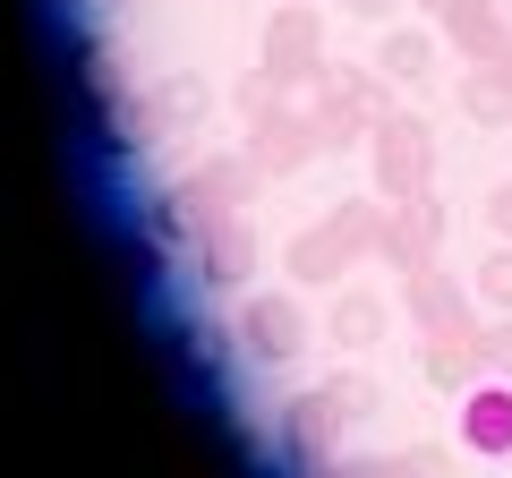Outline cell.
<instances>
[{
    "label": "cell",
    "mask_w": 512,
    "mask_h": 478,
    "mask_svg": "<svg viewBox=\"0 0 512 478\" xmlns=\"http://www.w3.org/2000/svg\"><path fill=\"white\" fill-rule=\"evenodd\" d=\"M376 69L393 77V86H427V77H436V35H410V26H384V43H376Z\"/></svg>",
    "instance_id": "obj_17"
},
{
    "label": "cell",
    "mask_w": 512,
    "mask_h": 478,
    "mask_svg": "<svg viewBox=\"0 0 512 478\" xmlns=\"http://www.w3.org/2000/svg\"><path fill=\"white\" fill-rule=\"evenodd\" d=\"M350 18H367V26H393V9H402V0H342Z\"/></svg>",
    "instance_id": "obj_21"
},
{
    "label": "cell",
    "mask_w": 512,
    "mask_h": 478,
    "mask_svg": "<svg viewBox=\"0 0 512 478\" xmlns=\"http://www.w3.org/2000/svg\"><path fill=\"white\" fill-rule=\"evenodd\" d=\"M325 333L342 350H376L384 333H393V299H384V291H342V299H333V316H325Z\"/></svg>",
    "instance_id": "obj_16"
},
{
    "label": "cell",
    "mask_w": 512,
    "mask_h": 478,
    "mask_svg": "<svg viewBox=\"0 0 512 478\" xmlns=\"http://www.w3.org/2000/svg\"><path fill=\"white\" fill-rule=\"evenodd\" d=\"M436 35L453 43L461 60H504L512 52V9H504V0H444Z\"/></svg>",
    "instance_id": "obj_10"
},
{
    "label": "cell",
    "mask_w": 512,
    "mask_h": 478,
    "mask_svg": "<svg viewBox=\"0 0 512 478\" xmlns=\"http://www.w3.org/2000/svg\"><path fill=\"white\" fill-rule=\"evenodd\" d=\"M231 103H239V120H265V111H274V103H291V86H274V77H265V69H248V77H239V86H231Z\"/></svg>",
    "instance_id": "obj_19"
},
{
    "label": "cell",
    "mask_w": 512,
    "mask_h": 478,
    "mask_svg": "<svg viewBox=\"0 0 512 478\" xmlns=\"http://www.w3.org/2000/svg\"><path fill=\"white\" fill-rule=\"evenodd\" d=\"M402 308H410L419 333H436V325H461L478 299H461V282L444 274V265H419V274H402Z\"/></svg>",
    "instance_id": "obj_14"
},
{
    "label": "cell",
    "mask_w": 512,
    "mask_h": 478,
    "mask_svg": "<svg viewBox=\"0 0 512 478\" xmlns=\"http://www.w3.org/2000/svg\"><path fill=\"white\" fill-rule=\"evenodd\" d=\"M427 9H444V0H427Z\"/></svg>",
    "instance_id": "obj_23"
},
{
    "label": "cell",
    "mask_w": 512,
    "mask_h": 478,
    "mask_svg": "<svg viewBox=\"0 0 512 478\" xmlns=\"http://www.w3.org/2000/svg\"><path fill=\"white\" fill-rule=\"evenodd\" d=\"M137 103H146V111H128V120H120V129H111V137H154V129H197V120H205V103H214V86H205L197 69H180V77H154V86L137 94Z\"/></svg>",
    "instance_id": "obj_9"
},
{
    "label": "cell",
    "mask_w": 512,
    "mask_h": 478,
    "mask_svg": "<svg viewBox=\"0 0 512 478\" xmlns=\"http://www.w3.org/2000/svg\"><path fill=\"white\" fill-rule=\"evenodd\" d=\"M461 120H470V129H504L512 120V52L461 69Z\"/></svg>",
    "instance_id": "obj_15"
},
{
    "label": "cell",
    "mask_w": 512,
    "mask_h": 478,
    "mask_svg": "<svg viewBox=\"0 0 512 478\" xmlns=\"http://www.w3.org/2000/svg\"><path fill=\"white\" fill-rule=\"evenodd\" d=\"M325 393H333V402L350 410V419H376V385H367L359 368H342V376H325Z\"/></svg>",
    "instance_id": "obj_20"
},
{
    "label": "cell",
    "mask_w": 512,
    "mask_h": 478,
    "mask_svg": "<svg viewBox=\"0 0 512 478\" xmlns=\"http://www.w3.org/2000/svg\"><path fill=\"white\" fill-rule=\"evenodd\" d=\"M384 222H393V205H384V197H342L325 222H308V231L282 248V274H291L299 291L342 282L350 257H376V248H384Z\"/></svg>",
    "instance_id": "obj_1"
},
{
    "label": "cell",
    "mask_w": 512,
    "mask_h": 478,
    "mask_svg": "<svg viewBox=\"0 0 512 478\" xmlns=\"http://www.w3.org/2000/svg\"><path fill=\"white\" fill-rule=\"evenodd\" d=\"M384 111H393V77L384 69H325L308 86V120H316V137H325V154L367 146Z\"/></svg>",
    "instance_id": "obj_2"
},
{
    "label": "cell",
    "mask_w": 512,
    "mask_h": 478,
    "mask_svg": "<svg viewBox=\"0 0 512 478\" xmlns=\"http://www.w3.org/2000/svg\"><path fill=\"white\" fill-rule=\"evenodd\" d=\"M350 436V410L333 402L325 385L316 393H299L291 410H282V444H291V461H333V444Z\"/></svg>",
    "instance_id": "obj_12"
},
{
    "label": "cell",
    "mask_w": 512,
    "mask_h": 478,
    "mask_svg": "<svg viewBox=\"0 0 512 478\" xmlns=\"http://www.w3.org/2000/svg\"><path fill=\"white\" fill-rule=\"evenodd\" d=\"M197 282H205V291H248V282H256V239H248L239 214L197 248Z\"/></svg>",
    "instance_id": "obj_13"
},
{
    "label": "cell",
    "mask_w": 512,
    "mask_h": 478,
    "mask_svg": "<svg viewBox=\"0 0 512 478\" xmlns=\"http://www.w3.org/2000/svg\"><path fill=\"white\" fill-rule=\"evenodd\" d=\"M436 248H444V205H436V188H419V197L393 205L376 257L393 265V274H419V265H436Z\"/></svg>",
    "instance_id": "obj_8"
},
{
    "label": "cell",
    "mask_w": 512,
    "mask_h": 478,
    "mask_svg": "<svg viewBox=\"0 0 512 478\" xmlns=\"http://www.w3.org/2000/svg\"><path fill=\"white\" fill-rule=\"evenodd\" d=\"M504 9H512V0H504Z\"/></svg>",
    "instance_id": "obj_24"
},
{
    "label": "cell",
    "mask_w": 512,
    "mask_h": 478,
    "mask_svg": "<svg viewBox=\"0 0 512 478\" xmlns=\"http://www.w3.org/2000/svg\"><path fill=\"white\" fill-rule=\"evenodd\" d=\"M461 444L487 461H512V376H478L461 393Z\"/></svg>",
    "instance_id": "obj_11"
},
{
    "label": "cell",
    "mask_w": 512,
    "mask_h": 478,
    "mask_svg": "<svg viewBox=\"0 0 512 478\" xmlns=\"http://www.w3.org/2000/svg\"><path fill=\"white\" fill-rule=\"evenodd\" d=\"M419 376H427L436 393H470L478 376H495V368H487V325H478V316H461V325L419 333Z\"/></svg>",
    "instance_id": "obj_7"
},
{
    "label": "cell",
    "mask_w": 512,
    "mask_h": 478,
    "mask_svg": "<svg viewBox=\"0 0 512 478\" xmlns=\"http://www.w3.org/2000/svg\"><path fill=\"white\" fill-rule=\"evenodd\" d=\"M256 69L274 77V86H291V94H308L316 77L333 69V60H325V18H316L308 0H282L274 18H265V52H256Z\"/></svg>",
    "instance_id": "obj_3"
},
{
    "label": "cell",
    "mask_w": 512,
    "mask_h": 478,
    "mask_svg": "<svg viewBox=\"0 0 512 478\" xmlns=\"http://www.w3.org/2000/svg\"><path fill=\"white\" fill-rule=\"evenodd\" d=\"M239 350H248L256 368H291L299 350H308V308L282 299V291H256L239 308Z\"/></svg>",
    "instance_id": "obj_6"
},
{
    "label": "cell",
    "mask_w": 512,
    "mask_h": 478,
    "mask_svg": "<svg viewBox=\"0 0 512 478\" xmlns=\"http://www.w3.org/2000/svg\"><path fill=\"white\" fill-rule=\"evenodd\" d=\"M316 154H325V137H316L308 103H274L265 120H248V163L265 171V180H291V171H308Z\"/></svg>",
    "instance_id": "obj_5"
},
{
    "label": "cell",
    "mask_w": 512,
    "mask_h": 478,
    "mask_svg": "<svg viewBox=\"0 0 512 478\" xmlns=\"http://www.w3.org/2000/svg\"><path fill=\"white\" fill-rule=\"evenodd\" d=\"M367 163H376V188H384L393 205L419 197V188L436 180V129H427L419 111H384L376 137H367Z\"/></svg>",
    "instance_id": "obj_4"
},
{
    "label": "cell",
    "mask_w": 512,
    "mask_h": 478,
    "mask_svg": "<svg viewBox=\"0 0 512 478\" xmlns=\"http://www.w3.org/2000/svg\"><path fill=\"white\" fill-rule=\"evenodd\" d=\"M487 222H495V239H512V180L487 197Z\"/></svg>",
    "instance_id": "obj_22"
},
{
    "label": "cell",
    "mask_w": 512,
    "mask_h": 478,
    "mask_svg": "<svg viewBox=\"0 0 512 478\" xmlns=\"http://www.w3.org/2000/svg\"><path fill=\"white\" fill-rule=\"evenodd\" d=\"M470 299H478V308H495V316H512V239L478 257V274H470Z\"/></svg>",
    "instance_id": "obj_18"
}]
</instances>
